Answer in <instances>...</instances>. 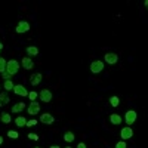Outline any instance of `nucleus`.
Here are the masks:
<instances>
[{"mask_svg":"<svg viewBox=\"0 0 148 148\" xmlns=\"http://www.w3.org/2000/svg\"><path fill=\"white\" fill-rule=\"evenodd\" d=\"M19 62L16 59H10L8 61V64H6V73L9 74V76H15V74L19 71Z\"/></svg>","mask_w":148,"mask_h":148,"instance_id":"nucleus-1","label":"nucleus"},{"mask_svg":"<svg viewBox=\"0 0 148 148\" xmlns=\"http://www.w3.org/2000/svg\"><path fill=\"white\" fill-rule=\"evenodd\" d=\"M104 61H105L108 65H116L119 62V55L114 53V52H108V53H105Z\"/></svg>","mask_w":148,"mask_h":148,"instance_id":"nucleus-2","label":"nucleus"},{"mask_svg":"<svg viewBox=\"0 0 148 148\" xmlns=\"http://www.w3.org/2000/svg\"><path fill=\"white\" fill-rule=\"evenodd\" d=\"M105 62H104V61H99V59H98V61H93V62L90 64V71L93 73V74H99L102 70H104V65Z\"/></svg>","mask_w":148,"mask_h":148,"instance_id":"nucleus-3","label":"nucleus"},{"mask_svg":"<svg viewBox=\"0 0 148 148\" xmlns=\"http://www.w3.org/2000/svg\"><path fill=\"white\" fill-rule=\"evenodd\" d=\"M15 31H16L18 34L28 33V31H30V24H28L27 21H19L18 25H16V28H15Z\"/></svg>","mask_w":148,"mask_h":148,"instance_id":"nucleus-4","label":"nucleus"},{"mask_svg":"<svg viewBox=\"0 0 148 148\" xmlns=\"http://www.w3.org/2000/svg\"><path fill=\"white\" fill-rule=\"evenodd\" d=\"M39 98L43 101V102H51L52 101V98H53V95H52V92L49 90V89H42L40 90V93H39Z\"/></svg>","mask_w":148,"mask_h":148,"instance_id":"nucleus-5","label":"nucleus"},{"mask_svg":"<svg viewBox=\"0 0 148 148\" xmlns=\"http://www.w3.org/2000/svg\"><path fill=\"white\" fill-rule=\"evenodd\" d=\"M136 117H138L136 111H135V110H129L127 113H126V116H125V121H126V125H133V123L136 121Z\"/></svg>","mask_w":148,"mask_h":148,"instance_id":"nucleus-6","label":"nucleus"},{"mask_svg":"<svg viewBox=\"0 0 148 148\" xmlns=\"http://www.w3.org/2000/svg\"><path fill=\"white\" fill-rule=\"evenodd\" d=\"M27 111H28V114H30V116H36L37 113H40V104L37 102V101L30 102V105L27 107Z\"/></svg>","mask_w":148,"mask_h":148,"instance_id":"nucleus-7","label":"nucleus"},{"mask_svg":"<svg viewBox=\"0 0 148 148\" xmlns=\"http://www.w3.org/2000/svg\"><path fill=\"white\" fill-rule=\"evenodd\" d=\"M120 136H121V139H123V141L130 139V138L133 136V130H132V127H130V126L123 127V129L120 130Z\"/></svg>","mask_w":148,"mask_h":148,"instance_id":"nucleus-8","label":"nucleus"},{"mask_svg":"<svg viewBox=\"0 0 148 148\" xmlns=\"http://www.w3.org/2000/svg\"><path fill=\"white\" fill-rule=\"evenodd\" d=\"M14 93L18 95V96H28V90L25 89V86H24V84H15Z\"/></svg>","mask_w":148,"mask_h":148,"instance_id":"nucleus-9","label":"nucleus"},{"mask_svg":"<svg viewBox=\"0 0 148 148\" xmlns=\"http://www.w3.org/2000/svg\"><path fill=\"white\" fill-rule=\"evenodd\" d=\"M40 121L43 123V125H53V121H55V117L52 114H49V113H43L40 116Z\"/></svg>","mask_w":148,"mask_h":148,"instance_id":"nucleus-10","label":"nucleus"},{"mask_svg":"<svg viewBox=\"0 0 148 148\" xmlns=\"http://www.w3.org/2000/svg\"><path fill=\"white\" fill-rule=\"evenodd\" d=\"M42 79H43V76H42V73H36V74H33V76L30 77V83H31V86H39L40 83H42Z\"/></svg>","mask_w":148,"mask_h":148,"instance_id":"nucleus-11","label":"nucleus"},{"mask_svg":"<svg viewBox=\"0 0 148 148\" xmlns=\"http://www.w3.org/2000/svg\"><path fill=\"white\" fill-rule=\"evenodd\" d=\"M21 65L24 67V70H31L34 67V62H33V59L30 56H24L22 61H21Z\"/></svg>","mask_w":148,"mask_h":148,"instance_id":"nucleus-12","label":"nucleus"},{"mask_svg":"<svg viewBox=\"0 0 148 148\" xmlns=\"http://www.w3.org/2000/svg\"><path fill=\"white\" fill-rule=\"evenodd\" d=\"M121 116L120 114H117V113H113L110 116V121H111V125H114V126H119V125H121Z\"/></svg>","mask_w":148,"mask_h":148,"instance_id":"nucleus-13","label":"nucleus"},{"mask_svg":"<svg viewBox=\"0 0 148 148\" xmlns=\"http://www.w3.org/2000/svg\"><path fill=\"white\" fill-rule=\"evenodd\" d=\"M9 101H10L9 95H8L6 92H0V107L8 105V104H9Z\"/></svg>","mask_w":148,"mask_h":148,"instance_id":"nucleus-14","label":"nucleus"},{"mask_svg":"<svg viewBox=\"0 0 148 148\" xmlns=\"http://www.w3.org/2000/svg\"><path fill=\"white\" fill-rule=\"evenodd\" d=\"M24 110H25V104H24V102H16L14 107H12L10 113H22Z\"/></svg>","mask_w":148,"mask_h":148,"instance_id":"nucleus-15","label":"nucleus"},{"mask_svg":"<svg viewBox=\"0 0 148 148\" xmlns=\"http://www.w3.org/2000/svg\"><path fill=\"white\" fill-rule=\"evenodd\" d=\"M15 125H16L18 127H24V126H27V119L24 117V116H18V117L15 119Z\"/></svg>","mask_w":148,"mask_h":148,"instance_id":"nucleus-16","label":"nucleus"},{"mask_svg":"<svg viewBox=\"0 0 148 148\" xmlns=\"http://www.w3.org/2000/svg\"><path fill=\"white\" fill-rule=\"evenodd\" d=\"M14 88H15V83H14V82H12V80H5V83H3V89H5L6 92L14 90Z\"/></svg>","mask_w":148,"mask_h":148,"instance_id":"nucleus-17","label":"nucleus"},{"mask_svg":"<svg viewBox=\"0 0 148 148\" xmlns=\"http://www.w3.org/2000/svg\"><path fill=\"white\" fill-rule=\"evenodd\" d=\"M25 53H28L30 56H37L39 55V49H37L36 46H28L25 49Z\"/></svg>","mask_w":148,"mask_h":148,"instance_id":"nucleus-18","label":"nucleus"},{"mask_svg":"<svg viewBox=\"0 0 148 148\" xmlns=\"http://www.w3.org/2000/svg\"><path fill=\"white\" fill-rule=\"evenodd\" d=\"M0 120H2V123H5V125H9L12 121V116L9 113H2L0 114Z\"/></svg>","mask_w":148,"mask_h":148,"instance_id":"nucleus-19","label":"nucleus"},{"mask_svg":"<svg viewBox=\"0 0 148 148\" xmlns=\"http://www.w3.org/2000/svg\"><path fill=\"white\" fill-rule=\"evenodd\" d=\"M74 139H76V136H74L73 132H65V133H64V141H65V142H73Z\"/></svg>","mask_w":148,"mask_h":148,"instance_id":"nucleus-20","label":"nucleus"},{"mask_svg":"<svg viewBox=\"0 0 148 148\" xmlns=\"http://www.w3.org/2000/svg\"><path fill=\"white\" fill-rule=\"evenodd\" d=\"M110 104H111V107H119V104H120V98L119 96H111L110 98Z\"/></svg>","mask_w":148,"mask_h":148,"instance_id":"nucleus-21","label":"nucleus"},{"mask_svg":"<svg viewBox=\"0 0 148 148\" xmlns=\"http://www.w3.org/2000/svg\"><path fill=\"white\" fill-rule=\"evenodd\" d=\"M6 64H8V61L3 56H0V74L6 71Z\"/></svg>","mask_w":148,"mask_h":148,"instance_id":"nucleus-22","label":"nucleus"},{"mask_svg":"<svg viewBox=\"0 0 148 148\" xmlns=\"http://www.w3.org/2000/svg\"><path fill=\"white\" fill-rule=\"evenodd\" d=\"M37 98H39V93H37L36 90H31V92H28V99L33 102V101H36Z\"/></svg>","mask_w":148,"mask_h":148,"instance_id":"nucleus-23","label":"nucleus"},{"mask_svg":"<svg viewBox=\"0 0 148 148\" xmlns=\"http://www.w3.org/2000/svg\"><path fill=\"white\" fill-rule=\"evenodd\" d=\"M8 136H9L10 139H18L19 135H18V132H16V130H9V132H8Z\"/></svg>","mask_w":148,"mask_h":148,"instance_id":"nucleus-24","label":"nucleus"},{"mask_svg":"<svg viewBox=\"0 0 148 148\" xmlns=\"http://www.w3.org/2000/svg\"><path fill=\"white\" fill-rule=\"evenodd\" d=\"M116 148H127L126 141H120V142H117V144H116Z\"/></svg>","mask_w":148,"mask_h":148,"instance_id":"nucleus-25","label":"nucleus"},{"mask_svg":"<svg viewBox=\"0 0 148 148\" xmlns=\"http://www.w3.org/2000/svg\"><path fill=\"white\" fill-rule=\"evenodd\" d=\"M28 139H31V141H37L39 139V135H36V133H28Z\"/></svg>","mask_w":148,"mask_h":148,"instance_id":"nucleus-26","label":"nucleus"},{"mask_svg":"<svg viewBox=\"0 0 148 148\" xmlns=\"http://www.w3.org/2000/svg\"><path fill=\"white\" fill-rule=\"evenodd\" d=\"M36 125H37V120H27V126L28 127H33Z\"/></svg>","mask_w":148,"mask_h":148,"instance_id":"nucleus-27","label":"nucleus"},{"mask_svg":"<svg viewBox=\"0 0 148 148\" xmlns=\"http://www.w3.org/2000/svg\"><path fill=\"white\" fill-rule=\"evenodd\" d=\"M2 77H3L5 80H10V77H12V76H9V74L5 71V73H2Z\"/></svg>","mask_w":148,"mask_h":148,"instance_id":"nucleus-28","label":"nucleus"},{"mask_svg":"<svg viewBox=\"0 0 148 148\" xmlns=\"http://www.w3.org/2000/svg\"><path fill=\"white\" fill-rule=\"evenodd\" d=\"M77 148H88V147H86V144H84V142H80V144L77 145Z\"/></svg>","mask_w":148,"mask_h":148,"instance_id":"nucleus-29","label":"nucleus"},{"mask_svg":"<svg viewBox=\"0 0 148 148\" xmlns=\"http://www.w3.org/2000/svg\"><path fill=\"white\" fill-rule=\"evenodd\" d=\"M2 51H3V43L0 42V52H2Z\"/></svg>","mask_w":148,"mask_h":148,"instance_id":"nucleus-30","label":"nucleus"},{"mask_svg":"<svg viewBox=\"0 0 148 148\" xmlns=\"http://www.w3.org/2000/svg\"><path fill=\"white\" fill-rule=\"evenodd\" d=\"M0 145H3V136H0Z\"/></svg>","mask_w":148,"mask_h":148,"instance_id":"nucleus-31","label":"nucleus"},{"mask_svg":"<svg viewBox=\"0 0 148 148\" xmlns=\"http://www.w3.org/2000/svg\"><path fill=\"white\" fill-rule=\"evenodd\" d=\"M51 148H61V147H59V145H52Z\"/></svg>","mask_w":148,"mask_h":148,"instance_id":"nucleus-32","label":"nucleus"},{"mask_svg":"<svg viewBox=\"0 0 148 148\" xmlns=\"http://www.w3.org/2000/svg\"><path fill=\"white\" fill-rule=\"evenodd\" d=\"M64 148H71V147H70V145H68V147H64Z\"/></svg>","mask_w":148,"mask_h":148,"instance_id":"nucleus-33","label":"nucleus"},{"mask_svg":"<svg viewBox=\"0 0 148 148\" xmlns=\"http://www.w3.org/2000/svg\"><path fill=\"white\" fill-rule=\"evenodd\" d=\"M36 148H39V147H36Z\"/></svg>","mask_w":148,"mask_h":148,"instance_id":"nucleus-34","label":"nucleus"}]
</instances>
